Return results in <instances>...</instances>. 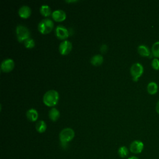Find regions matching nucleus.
Listing matches in <instances>:
<instances>
[{
  "mask_svg": "<svg viewBox=\"0 0 159 159\" xmlns=\"http://www.w3.org/2000/svg\"><path fill=\"white\" fill-rule=\"evenodd\" d=\"M40 12L42 16L45 17H48L51 14V9L48 5L43 4L42 5L40 8Z\"/></svg>",
  "mask_w": 159,
  "mask_h": 159,
  "instance_id": "18",
  "label": "nucleus"
},
{
  "mask_svg": "<svg viewBox=\"0 0 159 159\" xmlns=\"http://www.w3.org/2000/svg\"><path fill=\"white\" fill-rule=\"evenodd\" d=\"M147 89L148 93L150 94L153 95L155 94H156L158 91V85L156 83L152 81V82H150L147 87Z\"/></svg>",
  "mask_w": 159,
  "mask_h": 159,
  "instance_id": "15",
  "label": "nucleus"
},
{
  "mask_svg": "<svg viewBox=\"0 0 159 159\" xmlns=\"http://www.w3.org/2000/svg\"><path fill=\"white\" fill-rule=\"evenodd\" d=\"M61 143V146L62 147V148H66L67 147V145H68V143Z\"/></svg>",
  "mask_w": 159,
  "mask_h": 159,
  "instance_id": "25",
  "label": "nucleus"
},
{
  "mask_svg": "<svg viewBox=\"0 0 159 159\" xmlns=\"http://www.w3.org/2000/svg\"><path fill=\"white\" fill-rule=\"evenodd\" d=\"M101 52H102V53H104V52L106 51V50H107V46H106V45H102L101 46Z\"/></svg>",
  "mask_w": 159,
  "mask_h": 159,
  "instance_id": "23",
  "label": "nucleus"
},
{
  "mask_svg": "<svg viewBox=\"0 0 159 159\" xmlns=\"http://www.w3.org/2000/svg\"><path fill=\"white\" fill-rule=\"evenodd\" d=\"M19 16L24 19L28 18L31 14L30 8L27 6H22L21 7L19 8L18 11Z\"/></svg>",
  "mask_w": 159,
  "mask_h": 159,
  "instance_id": "11",
  "label": "nucleus"
},
{
  "mask_svg": "<svg viewBox=\"0 0 159 159\" xmlns=\"http://www.w3.org/2000/svg\"><path fill=\"white\" fill-rule=\"evenodd\" d=\"M35 129L39 133H43L46 130L47 125L43 120H39L35 125Z\"/></svg>",
  "mask_w": 159,
  "mask_h": 159,
  "instance_id": "17",
  "label": "nucleus"
},
{
  "mask_svg": "<svg viewBox=\"0 0 159 159\" xmlns=\"http://www.w3.org/2000/svg\"><path fill=\"white\" fill-rule=\"evenodd\" d=\"M59 99L58 93L55 90H49L47 91L43 97V103L49 107L55 106Z\"/></svg>",
  "mask_w": 159,
  "mask_h": 159,
  "instance_id": "1",
  "label": "nucleus"
},
{
  "mask_svg": "<svg viewBox=\"0 0 159 159\" xmlns=\"http://www.w3.org/2000/svg\"><path fill=\"white\" fill-rule=\"evenodd\" d=\"M56 36L61 40L66 39L69 36V32L68 30L62 25H58L55 29Z\"/></svg>",
  "mask_w": 159,
  "mask_h": 159,
  "instance_id": "9",
  "label": "nucleus"
},
{
  "mask_svg": "<svg viewBox=\"0 0 159 159\" xmlns=\"http://www.w3.org/2000/svg\"><path fill=\"white\" fill-rule=\"evenodd\" d=\"M14 61L11 58H7L2 61L1 65V70L2 72L8 73L11 71L14 68Z\"/></svg>",
  "mask_w": 159,
  "mask_h": 159,
  "instance_id": "7",
  "label": "nucleus"
},
{
  "mask_svg": "<svg viewBox=\"0 0 159 159\" xmlns=\"http://www.w3.org/2000/svg\"><path fill=\"white\" fill-rule=\"evenodd\" d=\"M53 26V22L52 20L49 19H44L39 22L38 25V29L40 33L47 34L52 31Z\"/></svg>",
  "mask_w": 159,
  "mask_h": 159,
  "instance_id": "2",
  "label": "nucleus"
},
{
  "mask_svg": "<svg viewBox=\"0 0 159 159\" xmlns=\"http://www.w3.org/2000/svg\"><path fill=\"white\" fill-rule=\"evenodd\" d=\"M26 116L30 121L34 122L38 118V112L34 109H30L27 111Z\"/></svg>",
  "mask_w": 159,
  "mask_h": 159,
  "instance_id": "12",
  "label": "nucleus"
},
{
  "mask_svg": "<svg viewBox=\"0 0 159 159\" xmlns=\"http://www.w3.org/2000/svg\"><path fill=\"white\" fill-rule=\"evenodd\" d=\"M16 32L17 40L19 42L25 41V40L30 38V32L29 29L24 25H17L16 27Z\"/></svg>",
  "mask_w": 159,
  "mask_h": 159,
  "instance_id": "4",
  "label": "nucleus"
},
{
  "mask_svg": "<svg viewBox=\"0 0 159 159\" xmlns=\"http://www.w3.org/2000/svg\"><path fill=\"white\" fill-rule=\"evenodd\" d=\"M152 66L155 70H159V60L157 58H154L152 61Z\"/></svg>",
  "mask_w": 159,
  "mask_h": 159,
  "instance_id": "22",
  "label": "nucleus"
},
{
  "mask_svg": "<svg viewBox=\"0 0 159 159\" xmlns=\"http://www.w3.org/2000/svg\"><path fill=\"white\" fill-rule=\"evenodd\" d=\"M24 46L27 48H32L35 46V42L32 39L29 38L24 41Z\"/></svg>",
  "mask_w": 159,
  "mask_h": 159,
  "instance_id": "21",
  "label": "nucleus"
},
{
  "mask_svg": "<svg viewBox=\"0 0 159 159\" xmlns=\"http://www.w3.org/2000/svg\"><path fill=\"white\" fill-rule=\"evenodd\" d=\"M66 13L61 9H58L53 12L52 17L57 22H62L66 19Z\"/></svg>",
  "mask_w": 159,
  "mask_h": 159,
  "instance_id": "10",
  "label": "nucleus"
},
{
  "mask_svg": "<svg viewBox=\"0 0 159 159\" xmlns=\"http://www.w3.org/2000/svg\"><path fill=\"white\" fill-rule=\"evenodd\" d=\"M127 159H139V158L138 157H135V156H132V157H130L128 158Z\"/></svg>",
  "mask_w": 159,
  "mask_h": 159,
  "instance_id": "26",
  "label": "nucleus"
},
{
  "mask_svg": "<svg viewBox=\"0 0 159 159\" xmlns=\"http://www.w3.org/2000/svg\"><path fill=\"white\" fill-rule=\"evenodd\" d=\"M155 109H156L157 112L159 114V101L157 102V104H156V107H155Z\"/></svg>",
  "mask_w": 159,
  "mask_h": 159,
  "instance_id": "24",
  "label": "nucleus"
},
{
  "mask_svg": "<svg viewBox=\"0 0 159 159\" xmlns=\"http://www.w3.org/2000/svg\"><path fill=\"white\" fill-rule=\"evenodd\" d=\"M138 53L142 57H150V51L149 48L144 45H140L137 48Z\"/></svg>",
  "mask_w": 159,
  "mask_h": 159,
  "instance_id": "13",
  "label": "nucleus"
},
{
  "mask_svg": "<svg viewBox=\"0 0 159 159\" xmlns=\"http://www.w3.org/2000/svg\"><path fill=\"white\" fill-rule=\"evenodd\" d=\"M78 1H75V0H73V1H66V2H77Z\"/></svg>",
  "mask_w": 159,
  "mask_h": 159,
  "instance_id": "27",
  "label": "nucleus"
},
{
  "mask_svg": "<svg viewBox=\"0 0 159 159\" xmlns=\"http://www.w3.org/2000/svg\"><path fill=\"white\" fill-rule=\"evenodd\" d=\"M60 115V114L59 111L55 107L52 108L48 112V117L51 119V120H52L53 122L57 121L59 118Z\"/></svg>",
  "mask_w": 159,
  "mask_h": 159,
  "instance_id": "14",
  "label": "nucleus"
},
{
  "mask_svg": "<svg viewBox=\"0 0 159 159\" xmlns=\"http://www.w3.org/2000/svg\"><path fill=\"white\" fill-rule=\"evenodd\" d=\"M130 72L133 81H137L143 73V67L140 63H135L131 66Z\"/></svg>",
  "mask_w": 159,
  "mask_h": 159,
  "instance_id": "5",
  "label": "nucleus"
},
{
  "mask_svg": "<svg viewBox=\"0 0 159 159\" xmlns=\"http://www.w3.org/2000/svg\"><path fill=\"white\" fill-rule=\"evenodd\" d=\"M103 57L101 55H94L91 59V63L94 66H99L103 62Z\"/></svg>",
  "mask_w": 159,
  "mask_h": 159,
  "instance_id": "16",
  "label": "nucleus"
},
{
  "mask_svg": "<svg viewBox=\"0 0 159 159\" xmlns=\"http://www.w3.org/2000/svg\"><path fill=\"white\" fill-rule=\"evenodd\" d=\"M72 49V44L70 41L65 40L59 45V52L62 55L68 54Z\"/></svg>",
  "mask_w": 159,
  "mask_h": 159,
  "instance_id": "8",
  "label": "nucleus"
},
{
  "mask_svg": "<svg viewBox=\"0 0 159 159\" xmlns=\"http://www.w3.org/2000/svg\"><path fill=\"white\" fill-rule=\"evenodd\" d=\"M118 155L121 158H125L129 155V149L125 146H121L118 149Z\"/></svg>",
  "mask_w": 159,
  "mask_h": 159,
  "instance_id": "19",
  "label": "nucleus"
},
{
  "mask_svg": "<svg viewBox=\"0 0 159 159\" xmlns=\"http://www.w3.org/2000/svg\"><path fill=\"white\" fill-rule=\"evenodd\" d=\"M75 137V132L71 128H65L61 130L59 134V139L61 143H68Z\"/></svg>",
  "mask_w": 159,
  "mask_h": 159,
  "instance_id": "3",
  "label": "nucleus"
},
{
  "mask_svg": "<svg viewBox=\"0 0 159 159\" xmlns=\"http://www.w3.org/2000/svg\"><path fill=\"white\" fill-rule=\"evenodd\" d=\"M144 148L143 143L140 140H134L130 145V151L135 154L140 153Z\"/></svg>",
  "mask_w": 159,
  "mask_h": 159,
  "instance_id": "6",
  "label": "nucleus"
},
{
  "mask_svg": "<svg viewBox=\"0 0 159 159\" xmlns=\"http://www.w3.org/2000/svg\"><path fill=\"white\" fill-rule=\"evenodd\" d=\"M152 55L157 58H159V41L155 42L152 47Z\"/></svg>",
  "mask_w": 159,
  "mask_h": 159,
  "instance_id": "20",
  "label": "nucleus"
}]
</instances>
